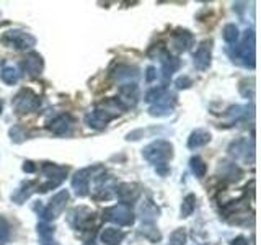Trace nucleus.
Returning a JSON list of instances; mask_svg holds the SVG:
<instances>
[{
  "mask_svg": "<svg viewBox=\"0 0 261 245\" xmlns=\"http://www.w3.org/2000/svg\"><path fill=\"white\" fill-rule=\"evenodd\" d=\"M142 157L160 170L162 167H167V163L173 159V144L165 139H157L144 147Z\"/></svg>",
  "mask_w": 261,
  "mask_h": 245,
  "instance_id": "obj_1",
  "label": "nucleus"
},
{
  "mask_svg": "<svg viewBox=\"0 0 261 245\" xmlns=\"http://www.w3.org/2000/svg\"><path fill=\"white\" fill-rule=\"evenodd\" d=\"M122 110L124 108H122V105L118 102V98H114V100H110L106 103L105 108H96L93 111L87 113L85 125L92 129H105L108 126V122L116 118Z\"/></svg>",
  "mask_w": 261,
  "mask_h": 245,
  "instance_id": "obj_2",
  "label": "nucleus"
},
{
  "mask_svg": "<svg viewBox=\"0 0 261 245\" xmlns=\"http://www.w3.org/2000/svg\"><path fill=\"white\" fill-rule=\"evenodd\" d=\"M256 41H255V31L253 30H247L243 35V39L240 46H237V51H235V56L237 59L240 61L242 65L248 69H255L256 65Z\"/></svg>",
  "mask_w": 261,
  "mask_h": 245,
  "instance_id": "obj_3",
  "label": "nucleus"
},
{
  "mask_svg": "<svg viewBox=\"0 0 261 245\" xmlns=\"http://www.w3.org/2000/svg\"><path fill=\"white\" fill-rule=\"evenodd\" d=\"M41 172H43V175L46 177V183L39 185L38 191L47 193L49 190H54V188H57L64 182L65 177H67L69 168L62 165H56V163H51V162H44L43 167H41Z\"/></svg>",
  "mask_w": 261,
  "mask_h": 245,
  "instance_id": "obj_4",
  "label": "nucleus"
},
{
  "mask_svg": "<svg viewBox=\"0 0 261 245\" xmlns=\"http://www.w3.org/2000/svg\"><path fill=\"white\" fill-rule=\"evenodd\" d=\"M103 219L108 220V223H111V224L126 227V226L134 224L136 216H134L133 208H130V204L119 203V204H114V206L106 208L103 211Z\"/></svg>",
  "mask_w": 261,
  "mask_h": 245,
  "instance_id": "obj_5",
  "label": "nucleus"
},
{
  "mask_svg": "<svg viewBox=\"0 0 261 245\" xmlns=\"http://www.w3.org/2000/svg\"><path fill=\"white\" fill-rule=\"evenodd\" d=\"M39 105H41L39 96L31 88H21L12 100V108L16 114L33 113L39 108Z\"/></svg>",
  "mask_w": 261,
  "mask_h": 245,
  "instance_id": "obj_6",
  "label": "nucleus"
},
{
  "mask_svg": "<svg viewBox=\"0 0 261 245\" xmlns=\"http://www.w3.org/2000/svg\"><path fill=\"white\" fill-rule=\"evenodd\" d=\"M69 198H70V194H69L67 190L57 191L51 198V201L47 203V206L43 208V209H41V212H39V216H41V219H43V223H49V220H54V219L59 217L64 212L65 206H67Z\"/></svg>",
  "mask_w": 261,
  "mask_h": 245,
  "instance_id": "obj_7",
  "label": "nucleus"
},
{
  "mask_svg": "<svg viewBox=\"0 0 261 245\" xmlns=\"http://www.w3.org/2000/svg\"><path fill=\"white\" fill-rule=\"evenodd\" d=\"M2 41L7 46L18 49V51H27V49H33L36 46V38L23 30H8Z\"/></svg>",
  "mask_w": 261,
  "mask_h": 245,
  "instance_id": "obj_8",
  "label": "nucleus"
},
{
  "mask_svg": "<svg viewBox=\"0 0 261 245\" xmlns=\"http://www.w3.org/2000/svg\"><path fill=\"white\" fill-rule=\"evenodd\" d=\"M228 154L232 155L233 160L253 163L255 162V144L245 137L237 139V141L230 142V145H228Z\"/></svg>",
  "mask_w": 261,
  "mask_h": 245,
  "instance_id": "obj_9",
  "label": "nucleus"
},
{
  "mask_svg": "<svg viewBox=\"0 0 261 245\" xmlns=\"http://www.w3.org/2000/svg\"><path fill=\"white\" fill-rule=\"evenodd\" d=\"M98 167H87V168H80L79 172H75L72 177V188L75 190V194L84 198L90 193V180H92L93 172Z\"/></svg>",
  "mask_w": 261,
  "mask_h": 245,
  "instance_id": "obj_10",
  "label": "nucleus"
},
{
  "mask_svg": "<svg viewBox=\"0 0 261 245\" xmlns=\"http://www.w3.org/2000/svg\"><path fill=\"white\" fill-rule=\"evenodd\" d=\"M175 105H176V96L173 93L167 92L160 98V100H157L149 106V114L150 116H159V118L160 116H170L175 110Z\"/></svg>",
  "mask_w": 261,
  "mask_h": 245,
  "instance_id": "obj_11",
  "label": "nucleus"
},
{
  "mask_svg": "<svg viewBox=\"0 0 261 245\" xmlns=\"http://www.w3.org/2000/svg\"><path fill=\"white\" fill-rule=\"evenodd\" d=\"M211 59H212V39H206L198 46V49L193 54L194 67L198 70H206L211 65Z\"/></svg>",
  "mask_w": 261,
  "mask_h": 245,
  "instance_id": "obj_12",
  "label": "nucleus"
},
{
  "mask_svg": "<svg viewBox=\"0 0 261 245\" xmlns=\"http://www.w3.org/2000/svg\"><path fill=\"white\" fill-rule=\"evenodd\" d=\"M141 193H142V188L137 183H119L114 188V194H116L119 201L124 204H130L137 201Z\"/></svg>",
  "mask_w": 261,
  "mask_h": 245,
  "instance_id": "obj_13",
  "label": "nucleus"
},
{
  "mask_svg": "<svg viewBox=\"0 0 261 245\" xmlns=\"http://www.w3.org/2000/svg\"><path fill=\"white\" fill-rule=\"evenodd\" d=\"M92 219H93V211L85 208V206L73 208L69 212V224H70V227L75 229V231H79V229H80V231H82V229H85Z\"/></svg>",
  "mask_w": 261,
  "mask_h": 245,
  "instance_id": "obj_14",
  "label": "nucleus"
},
{
  "mask_svg": "<svg viewBox=\"0 0 261 245\" xmlns=\"http://www.w3.org/2000/svg\"><path fill=\"white\" fill-rule=\"evenodd\" d=\"M114 180L111 177H105V175H96L95 180V193L93 198L95 200H110L114 194Z\"/></svg>",
  "mask_w": 261,
  "mask_h": 245,
  "instance_id": "obj_15",
  "label": "nucleus"
},
{
  "mask_svg": "<svg viewBox=\"0 0 261 245\" xmlns=\"http://www.w3.org/2000/svg\"><path fill=\"white\" fill-rule=\"evenodd\" d=\"M72 126H73V119L69 114H57L56 118H53L47 122L46 128L56 136H67L70 133Z\"/></svg>",
  "mask_w": 261,
  "mask_h": 245,
  "instance_id": "obj_16",
  "label": "nucleus"
},
{
  "mask_svg": "<svg viewBox=\"0 0 261 245\" xmlns=\"http://www.w3.org/2000/svg\"><path fill=\"white\" fill-rule=\"evenodd\" d=\"M21 67L24 70V74L30 77H38L44 69V61L38 53H30L27 54V57L21 61Z\"/></svg>",
  "mask_w": 261,
  "mask_h": 245,
  "instance_id": "obj_17",
  "label": "nucleus"
},
{
  "mask_svg": "<svg viewBox=\"0 0 261 245\" xmlns=\"http://www.w3.org/2000/svg\"><path fill=\"white\" fill-rule=\"evenodd\" d=\"M160 64H162V76H163V80H168L173 74L179 69V59L175 56H171L168 51H165V49H162L160 53Z\"/></svg>",
  "mask_w": 261,
  "mask_h": 245,
  "instance_id": "obj_18",
  "label": "nucleus"
},
{
  "mask_svg": "<svg viewBox=\"0 0 261 245\" xmlns=\"http://www.w3.org/2000/svg\"><path fill=\"white\" fill-rule=\"evenodd\" d=\"M217 174L220 175V178H225V180H228V182H239L243 175V172L235 162L220 160L219 167H217Z\"/></svg>",
  "mask_w": 261,
  "mask_h": 245,
  "instance_id": "obj_19",
  "label": "nucleus"
},
{
  "mask_svg": "<svg viewBox=\"0 0 261 245\" xmlns=\"http://www.w3.org/2000/svg\"><path fill=\"white\" fill-rule=\"evenodd\" d=\"M194 43V36L191 31L188 30H178L173 38H171V46H173L178 53H185L188 51Z\"/></svg>",
  "mask_w": 261,
  "mask_h": 245,
  "instance_id": "obj_20",
  "label": "nucleus"
},
{
  "mask_svg": "<svg viewBox=\"0 0 261 245\" xmlns=\"http://www.w3.org/2000/svg\"><path fill=\"white\" fill-rule=\"evenodd\" d=\"M139 76V70L136 67H130V65H118L116 69H114L113 72V79L119 82L121 85L124 84H133V82H136Z\"/></svg>",
  "mask_w": 261,
  "mask_h": 245,
  "instance_id": "obj_21",
  "label": "nucleus"
},
{
  "mask_svg": "<svg viewBox=\"0 0 261 245\" xmlns=\"http://www.w3.org/2000/svg\"><path fill=\"white\" fill-rule=\"evenodd\" d=\"M38 191V185L36 182H23L18 188L12 193V201L16 204H23L27 200H30V196Z\"/></svg>",
  "mask_w": 261,
  "mask_h": 245,
  "instance_id": "obj_22",
  "label": "nucleus"
},
{
  "mask_svg": "<svg viewBox=\"0 0 261 245\" xmlns=\"http://www.w3.org/2000/svg\"><path fill=\"white\" fill-rule=\"evenodd\" d=\"M211 141V133L206 129H194L188 137V149L196 151L199 147H204Z\"/></svg>",
  "mask_w": 261,
  "mask_h": 245,
  "instance_id": "obj_23",
  "label": "nucleus"
},
{
  "mask_svg": "<svg viewBox=\"0 0 261 245\" xmlns=\"http://www.w3.org/2000/svg\"><path fill=\"white\" fill-rule=\"evenodd\" d=\"M126 232L121 231V229H114V227H106L100 235V240L103 245H121L124 240Z\"/></svg>",
  "mask_w": 261,
  "mask_h": 245,
  "instance_id": "obj_24",
  "label": "nucleus"
},
{
  "mask_svg": "<svg viewBox=\"0 0 261 245\" xmlns=\"http://www.w3.org/2000/svg\"><path fill=\"white\" fill-rule=\"evenodd\" d=\"M160 209L152 200H147L141 206V219L142 224H155V219L159 217Z\"/></svg>",
  "mask_w": 261,
  "mask_h": 245,
  "instance_id": "obj_25",
  "label": "nucleus"
},
{
  "mask_svg": "<svg viewBox=\"0 0 261 245\" xmlns=\"http://www.w3.org/2000/svg\"><path fill=\"white\" fill-rule=\"evenodd\" d=\"M38 235L41 245H57V242L54 240V227L47 226L46 223L38 224Z\"/></svg>",
  "mask_w": 261,
  "mask_h": 245,
  "instance_id": "obj_26",
  "label": "nucleus"
},
{
  "mask_svg": "<svg viewBox=\"0 0 261 245\" xmlns=\"http://www.w3.org/2000/svg\"><path fill=\"white\" fill-rule=\"evenodd\" d=\"M190 167H191V172L194 174L196 178H204L207 174V165L206 162H204L199 155H194V157H191L190 160Z\"/></svg>",
  "mask_w": 261,
  "mask_h": 245,
  "instance_id": "obj_27",
  "label": "nucleus"
},
{
  "mask_svg": "<svg viewBox=\"0 0 261 245\" xmlns=\"http://www.w3.org/2000/svg\"><path fill=\"white\" fill-rule=\"evenodd\" d=\"M0 79H2L7 85H15L20 79V72L16 70L13 65H5L0 70Z\"/></svg>",
  "mask_w": 261,
  "mask_h": 245,
  "instance_id": "obj_28",
  "label": "nucleus"
},
{
  "mask_svg": "<svg viewBox=\"0 0 261 245\" xmlns=\"http://www.w3.org/2000/svg\"><path fill=\"white\" fill-rule=\"evenodd\" d=\"M222 36L225 39V43L235 44L237 41H239V38H240V30H239V27H237V24L228 23V24H225L224 30H222Z\"/></svg>",
  "mask_w": 261,
  "mask_h": 245,
  "instance_id": "obj_29",
  "label": "nucleus"
},
{
  "mask_svg": "<svg viewBox=\"0 0 261 245\" xmlns=\"http://www.w3.org/2000/svg\"><path fill=\"white\" fill-rule=\"evenodd\" d=\"M141 232L147 240H150V242H160V239H162V234H160V231L157 227H155V224H142L141 226Z\"/></svg>",
  "mask_w": 261,
  "mask_h": 245,
  "instance_id": "obj_30",
  "label": "nucleus"
},
{
  "mask_svg": "<svg viewBox=\"0 0 261 245\" xmlns=\"http://www.w3.org/2000/svg\"><path fill=\"white\" fill-rule=\"evenodd\" d=\"M194 209H196V196L186 194L181 203V211H179V214H181V217H190L194 212Z\"/></svg>",
  "mask_w": 261,
  "mask_h": 245,
  "instance_id": "obj_31",
  "label": "nucleus"
},
{
  "mask_svg": "<svg viewBox=\"0 0 261 245\" xmlns=\"http://www.w3.org/2000/svg\"><path fill=\"white\" fill-rule=\"evenodd\" d=\"M168 92V90H167V87L165 85H162V87H155V88H152V90H149V92H147L145 93V98H144V100L147 102V103H155V102H157V100H160V98L163 96V95H165Z\"/></svg>",
  "mask_w": 261,
  "mask_h": 245,
  "instance_id": "obj_32",
  "label": "nucleus"
},
{
  "mask_svg": "<svg viewBox=\"0 0 261 245\" xmlns=\"http://www.w3.org/2000/svg\"><path fill=\"white\" fill-rule=\"evenodd\" d=\"M247 110L248 106H232V108L227 110V116H230V121H239L242 118H247Z\"/></svg>",
  "mask_w": 261,
  "mask_h": 245,
  "instance_id": "obj_33",
  "label": "nucleus"
},
{
  "mask_svg": "<svg viewBox=\"0 0 261 245\" xmlns=\"http://www.w3.org/2000/svg\"><path fill=\"white\" fill-rule=\"evenodd\" d=\"M186 243V231L185 229H176L170 234L167 245H185Z\"/></svg>",
  "mask_w": 261,
  "mask_h": 245,
  "instance_id": "obj_34",
  "label": "nucleus"
},
{
  "mask_svg": "<svg viewBox=\"0 0 261 245\" xmlns=\"http://www.w3.org/2000/svg\"><path fill=\"white\" fill-rule=\"evenodd\" d=\"M240 93L245 98H253V96H255V82L248 80V79H243L240 82Z\"/></svg>",
  "mask_w": 261,
  "mask_h": 245,
  "instance_id": "obj_35",
  "label": "nucleus"
},
{
  "mask_svg": "<svg viewBox=\"0 0 261 245\" xmlns=\"http://www.w3.org/2000/svg\"><path fill=\"white\" fill-rule=\"evenodd\" d=\"M8 134H10V139H12L13 142H16V144L23 142L24 139H27V136H28V133H27V131H24L21 126H13Z\"/></svg>",
  "mask_w": 261,
  "mask_h": 245,
  "instance_id": "obj_36",
  "label": "nucleus"
},
{
  "mask_svg": "<svg viewBox=\"0 0 261 245\" xmlns=\"http://www.w3.org/2000/svg\"><path fill=\"white\" fill-rule=\"evenodd\" d=\"M10 239V226H8L7 220L0 216V245H4Z\"/></svg>",
  "mask_w": 261,
  "mask_h": 245,
  "instance_id": "obj_37",
  "label": "nucleus"
},
{
  "mask_svg": "<svg viewBox=\"0 0 261 245\" xmlns=\"http://www.w3.org/2000/svg\"><path fill=\"white\" fill-rule=\"evenodd\" d=\"M175 85H176V88H190L191 85H193V80L190 79V77H179V79H176V82H175Z\"/></svg>",
  "mask_w": 261,
  "mask_h": 245,
  "instance_id": "obj_38",
  "label": "nucleus"
},
{
  "mask_svg": "<svg viewBox=\"0 0 261 245\" xmlns=\"http://www.w3.org/2000/svg\"><path fill=\"white\" fill-rule=\"evenodd\" d=\"M155 77H157V72H155V67H147V72H145V80L149 82V84H152V82L155 80Z\"/></svg>",
  "mask_w": 261,
  "mask_h": 245,
  "instance_id": "obj_39",
  "label": "nucleus"
},
{
  "mask_svg": "<svg viewBox=\"0 0 261 245\" xmlns=\"http://www.w3.org/2000/svg\"><path fill=\"white\" fill-rule=\"evenodd\" d=\"M35 170H36V165L31 160H27L23 163V172H27V174H33Z\"/></svg>",
  "mask_w": 261,
  "mask_h": 245,
  "instance_id": "obj_40",
  "label": "nucleus"
},
{
  "mask_svg": "<svg viewBox=\"0 0 261 245\" xmlns=\"http://www.w3.org/2000/svg\"><path fill=\"white\" fill-rule=\"evenodd\" d=\"M230 245H248V240L245 239L243 235H239V237H235V239L232 240Z\"/></svg>",
  "mask_w": 261,
  "mask_h": 245,
  "instance_id": "obj_41",
  "label": "nucleus"
},
{
  "mask_svg": "<svg viewBox=\"0 0 261 245\" xmlns=\"http://www.w3.org/2000/svg\"><path fill=\"white\" fill-rule=\"evenodd\" d=\"M2 110H4V102L0 100V113H2Z\"/></svg>",
  "mask_w": 261,
  "mask_h": 245,
  "instance_id": "obj_42",
  "label": "nucleus"
}]
</instances>
